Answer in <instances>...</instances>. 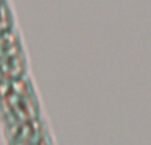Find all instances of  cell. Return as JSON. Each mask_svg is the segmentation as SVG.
<instances>
[{
    "label": "cell",
    "instance_id": "7a4b0ae2",
    "mask_svg": "<svg viewBox=\"0 0 151 145\" xmlns=\"http://www.w3.org/2000/svg\"><path fill=\"white\" fill-rule=\"evenodd\" d=\"M28 75V57L17 29L0 33V82Z\"/></svg>",
    "mask_w": 151,
    "mask_h": 145
},
{
    "label": "cell",
    "instance_id": "6da1fadb",
    "mask_svg": "<svg viewBox=\"0 0 151 145\" xmlns=\"http://www.w3.org/2000/svg\"><path fill=\"white\" fill-rule=\"evenodd\" d=\"M44 116L42 102L28 76L0 82V120L3 129Z\"/></svg>",
    "mask_w": 151,
    "mask_h": 145
},
{
    "label": "cell",
    "instance_id": "3957f363",
    "mask_svg": "<svg viewBox=\"0 0 151 145\" xmlns=\"http://www.w3.org/2000/svg\"><path fill=\"white\" fill-rule=\"evenodd\" d=\"M16 28L15 16L9 0H0V33Z\"/></svg>",
    "mask_w": 151,
    "mask_h": 145
}]
</instances>
